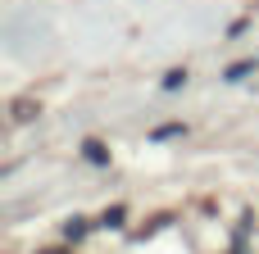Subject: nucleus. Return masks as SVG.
Segmentation results:
<instances>
[{
	"label": "nucleus",
	"mask_w": 259,
	"mask_h": 254,
	"mask_svg": "<svg viewBox=\"0 0 259 254\" xmlns=\"http://www.w3.org/2000/svg\"><path fill=\"white\" fill-rule=\"evenodd\" d=\"M82 155H87L91 164H109V150H105V145H96V141H87V145H82Z\"/></svg>",
	"instance_id": "obj_1"
},
{
	"label": "nucleus",
	"mask_w": 259,
	"mask_h": 254,
	"mask_svg": "<svg viewBox=\"0 0 259 254\" xmlns=\"http://www.w3.org/2000/svg\"><path fill=\"white\" fill-rule=\"evenodd\" d=\"M100 223H105V227H123V223H127V209H123V205H114V209H109Z\"/></svg>",
	"instance_id": "obj_2"
},
{
	"label": "nucleus",
	"mask_w": 259,
	"mask_h": 254,
	"mask_svg": "<svg viewBox=\"0 0 259 254\" xmlns=\"http://www.w3.org/2000/svg\"><path fill=\"white\" fill-rule=\"evenodd\" d=\"M168 136H182V123H168V127H159L150 141H168Z\"/></svg>",
	"instance_id": "obj_3"
},
{
	"label": "nucleus",
	"mask_w": 259,
	"mask_h": 254,
	"mask_svg": "<svg viewBox=\"0 0 259 254\" xmlns=\"http://www.w3.org/2000/svg\"><path fill=\"white\" fill-rule=\"evenodd\" d=\"M182 82H187V73H182V68H173V73L164 77V86H168V91H173V86H182Z\"/></svg>",
	"instance_id": "obj_5"
},
{
	"label": "nucleus",
	"mask_w": 259,
	"mask_h": 254,
	"mask_svg": "<svg viewBox=\"0 0 259 254\" xmlns=\"http://www.w3.org/2000/svg\"><path fill=\"white\" fill-rule=\"evenodd\" d=\"M250 68H255V64H232V68H228V82H241Z\"/></svg>",
	"instance_id": "obj_4"
}]
</instances>
